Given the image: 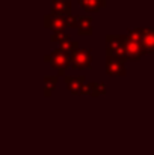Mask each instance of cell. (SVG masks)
Listing matches in <instances>:
<instances>
[{"label":"cell","mask_w":154,"mask_h":155,"mask_svg":"<svg viewBox=\"0 0 154 155\" xmlns=\"http://www.w3.org/2000/svg\"><path fill=\"white\" fill-rule=\"evenodd\" d=\"M51 9L53 14L60 17L71 15V2L70 0H51Z\"/></svg>","instance_id":"7"},{"label":"cell","mask_w":154,"mask_h":155,"mask_svg":"<svg viewBox=\"0 0 154 155\" xmlns=\"http://www.w3.org/2000/svg\"><path fill=\"white\" fill-rule=\"evenodd\" d=\"M50 39H51V42H59V44H62V42H65V41L70 39V35L65 33L63 30H54L53 35L50 36Z\"/></svg>","instance_id":"14"},{"label":"cell","mask_w":154,"mask_h":155,"mask_svg":"<svg viewBox=\"0 0 154 155\" xmlns=\"http://www.w3.org/2000/svg\"><path fill=\"white\" fill-rule=\"evenodd\" d=\"M57 80H59V78H57L56 75H47V77L44 78V95L50 97L53 89H54L56 84H57Z\"/></svg>","instance_id":"12"},{"label":"cell","mask_w":154,"mask_h":155,"mask_svg":"<svg viewBox=\"0 0 154 155\" xmlns=\"http://www.w3.org/2000/svg\"><path fill=\"white\" fill-rule=\"evenodd\" d=\"M76 29L80 35H91L92 33V18L91 17H77Z\"/></svg>","instance_id":"9"},{"label":"cell","mask_w":154,"mask_h":155,"mask_svg":"<svg viewBox=\"0 0 154 155\" xmlns=\"http://www.w3.org/2000/svg\"><path fill=\"white\" fill-rule=\"evenodd\" d=\"M71 57H70V63L74 66V68H77V69H80V68H86V66H89L91 65V62H92V54L89 50H85V48H77L74 53H71L70 54Z\"/></svg>","instance_id":"2"},{"label":"cell","mask_w":154,"mask_h":155,"mask_svg":"<svg viewBox=\"0 0 154 155\" xmlns=\"http://www.w3.org/2000/svg\"><path fill=\"white\" fill-rule=\"evenodd\" d=\"M106 71L109 75H113V77H122L125 75V66L122 63V60H118V59H107V65H106Z\"/></svg>","instance_id":"5"},{"label":"cell","mask_w":154,"mask_h":155,"mask_svg":"<svg viewBox=\"0 0 154 155\" xmlns=\"http://www.w3.org/2000/svg\"><path fill=\"white\" fill-rule=\"evenodd\" d=\"M82 94H88V95H92V97H98V95L106 94V86H104L103 83H88V84H83Z\"/></svg>","instance_id":"11"},{"label":"cell","mask_w":154,"mask_h":155,"mask_svg":"<svg viewBox=\"0 0 154 155\" xmlns=\"http://www.w3.org/2000/svg\"><path fill=\"white\" fill-rule=\"evenodd\" d=\"M107 0H79L80 6L86 11V12H98L101 8L106 6Z\"/></svg>","instance_id":"10"},{"label":"cell","mask_w":154,"mask_h":155,"mask_svg":"<svg viewBox=\"0 0 154 155\" xmlns=\"http://www.w3.org/2000/svg\"><path fill=\"white\" fill-rule=\"evenodd\" d=\"M145 53L154 51V30L153 29H142V36L139 42Z\"/></svg>","instance_id":"8"},{"label":"cell","mask_w":154,"mask_h":155,"mask_svg":"<svg viewBox=\"0 0 154 155\" xmlns=\"http://www.w3.org/2000/svg\"><path fill=\"white\" fill-rule=\"evenodd\" d=\"M44 60H47L49 63H51L53 68H57V69H59V75H63V74H65V69H67V66H68V63H70V54L60 51V50L57 48V50H54L51 54L46 56Z\"/></svg>","instance_id":"1"},{"label":"cell","mask_w":154,"mask_h":155,"mask_svg":"<svg viewBox=\"0 0 154 155\" xmlns=\"http://www.w3.org/2000/svg\"><path fill=\"white\" fill-rule=\"evenodd\" d=\"M79 48V42L77 41H65V42H62L60 44V47H59V50L63 53H67V54H71V53H74L76 50Z\"/></svg>","instance_id":"13"},{"label":"cell","mask_w":154,"mask_h":155,"mask_svg":"<svg viewBox=\"0 0 154 155\" xmlns=\"http://www.w3.org/2000/svg\"><path fill=\"white\" fill-rule=\"evenodd\" d=\"M141 36H142V29H133V30H128V35H127L128 39L136 41V42H141Z\"/></svg>","instance_id":"15"},{"label":"cell","mask_w":154,"mask_h":155,"mask_svg":"<svg viewBox=\"0 0 154 155\" xmlns=\"http://www.w3.org/2000/svg\"><path fill=\"white\" fill-rule=\"evenodd\" d=\"M65 83H67V87L71 94L74 95H80L82 94V89H83V84H85V77L83 75H77V77H65Z\"/></svg>","instance_id":"6"},{"label":"cell","mask_w":154,"mask_h":155,"mask_svg":"<svg viewBox=\"0 0 154 155\" xmlns=\"http://www.w3.org/2000/svg\"><path fill=\"white\" fill-rule=\"evenodd\" d=\"M122 48H124V54H125V59H132V60H139L145 51L142 48V45L136 41H132L128 39L127 36H124V42H122Z\"/></svg>","instance_id":"3"},{"label":"cell","mask_w":154,"mask_h":155,"mask_svg":"<svg viewBox=\"0 0 154 155\" xmlns=\"http://www.w3.org/2000/svg\"><path fill=\"white\" fill-rule=\"evenodd\" d=\"M44 26L47 29L51 30H63L67 27V23H65V17H60V15H56V14H47L44 17Z\"/></svg>","instance_id":"4"}]
</instances>
